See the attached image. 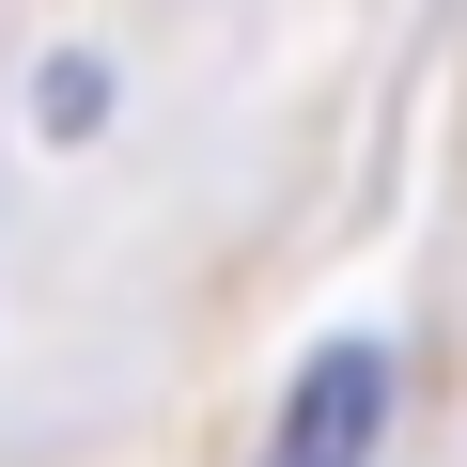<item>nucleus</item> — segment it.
<instances>
[{
	"label": "nucleus",
	"instance_id": "obj_1",
	"mask_svg": "<svg viewBox=\"0 0 467 467\" xmlns=\"http://www.w3.org/2000/svg\"><path fill=\"white\" fill-rule=\"evenodd\" d=\"M374 436H389V358H374V343H327V358L281 389L265 467H374Z\"/></svg>",
	"mask_w": 467,
	"mask_h": 467
}]
</instances>
